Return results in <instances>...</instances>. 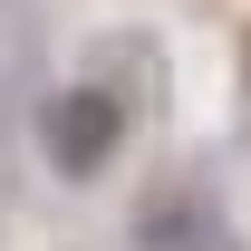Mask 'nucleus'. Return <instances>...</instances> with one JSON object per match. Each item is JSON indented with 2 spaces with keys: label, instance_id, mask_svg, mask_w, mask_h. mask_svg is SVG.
<instances>
[{
  "label": "nucleus",
  "instance_id": "2",
  "mask_svg": "<svg viewBox=\"0 0 251 251\" xmlns=\"http://www.w3.org/2000/svg\"><path fill=\"white\" fill-rule=\"evenodd\" d=\"M135 242L145 251H242L232 222L203 213V203H184V193H174V203H145V213H135Z\"/></svg>",
  "mask_w": 251,
  "mask_h": 251
},
{
  "label": "nucleus",
  "instance_id": "1",
  "mask_svg": "<svg viewBox=\"0 0 251 251\" xmlns=\"http://www.w3.org/2000/svg\"><path fill=\"white\" fill-rule=\"evenodd\" d=\"M116 145H126V106L106 87H58L49 106H39V155H49V174H68V184L106 174Z\"/></svg>",
  "mask_w": 251,
  "mask_h": 251
}]
</instances>
